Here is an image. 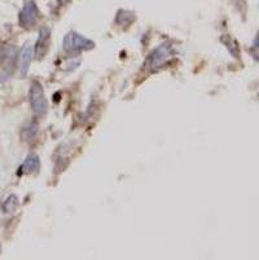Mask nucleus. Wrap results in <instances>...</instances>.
<instances>
[{
	"mask_svg": "<svg viewBox=\"0 0 259 260\" xmlns=\"http://www.w3.org/2000/svg\"><path fill=\"white\" fill-rule=\"evenodd\" d=\"M95 47V43L92 40L87 39V38L82 37L78 32L71 31L64 38V49L69 53H74V52L79 51H90Z\"/></svg>",
	"mask_w": 259,
	"mask_h": 260,
	"instance_id": "obj_2",
	"label": "nucleus"
},
{
	"mask_svg": "<svg viewBox=\"0 0 259 260\" xmlns=\"http://www.w3.org/2000/svg\"><path fill=\"white\" fill-rule=\"evenodd\" d=\"M14 56H16V51H14L13 47H7L6 49V65H4L3 70H2V74H3L4 79H7L9 74L12 72V61L14 60Z\"/></svg>",
	"mask_w": 259,
	"mask_h": 260,
	"instance_id": "obj_8",
	"label": "nucleus"
},
{
	"mask_svg": "<svg viewBox=\"0 0 259 260\" xmlns=\"http://www.w3.org/2000/svg\"><path fill=\"white\" fill-rule=\"evenodd\" d=\"M49 37H51V34H49L48 27H43V29L40 30L39 38H38L37 44H35V47H34L35 56H37L39 60L40 58L44 57V54H46L47 51H48Z\"/></svg>",
	"mask_w": 259,
	"mask_h": 260,
	"instance_id": "obj_6",
	"label": "nucleus"
},
{
	"mask_svg": "<svg viewBox=\"0 0 259 260\" xmlns=\"http://www.w3.org/2000/svg\"><path fill=\"white\" fill-rule=\"evenodd\" d=\"M174 54V49L171 47L170 43H163L161 44L158 48L154 49L148 57V63L152 69L160 68V66L165 65Z\"/></svg>",
	"mask_w": 259,
	"mask_h": 260,
	"instance_id": "obj_3",
	"label": "nucleus"
},
{
	"mask_svg": "<svg viewBox=\"0 0 259 260\" xmlns=\"http://www.w3.org/2000/svg\"><path fill=\"white\" fill-rule=\"evenodd\" d=\"M28 99H30V105H32L33 112L37 115L42 117L47 113L48 109V103H47L46 94H44V89L43 86L34 80L30 86V91H28Z\"/></svg>",
	"mask_w": 259,
	"mask_h": 260,
	"instance_id": "obj_1",
	"label": "nucleus"
},
{
	"mask_svg": "<svg viewBox=\"0 0 259 260\" xmlns=\"http://www.w3.org/2000/svg\"><path fill=\"white\" fill-rule=\"evenodd\" d=\"M39 167H40L39 157H38L37 154H32L26 158L25 163H23L22 167H21L20 170H22V172H25V174H32V172L39 171Z\"/></svg>",
	"mask_w": 259,
	"mask_h": 260,
	"instance_id": "obj_7",
	"label": "nucleus"
},
{
	"mask_svg": "<svg viewBox=\"0 0 259 260\" xmlns=\"http://www.w3.org/2000/svg\"><path fill=\"white\" fill-rule=\"evenodd\" d=\"M18 206V200L17 197L14 194L9 196L8 198H7L6 201H4L3 203V211L6 212V214H12V212L14 211V210L17 209Z\"/></svg>",
	"mask_w": 259,
	"mask_h": 260,
	"instance_id": "obj_9",
	"label": "nucleus"
},
{
	"mask_svg": "<svg viewBox=\"0 0 259 260\" xmlns=\"http://www.w3.org/2000/svg\"><path fill=\"white\" fill-rule=\"evenodd\" d=\"M38 17H39V11H38V7L34 0L26 2L20 13V25L25 29H28L37 23Z\"/></svg>",
	"mask_w": 259,
	"mask_h": 260,
	"instance_id": "obj_4",
	"label": "nucleus"
},
{
	"mask_svg": "<svg viewBox=\"0 0 259 260\" xmlns=\"http://www.w3.org/2000/svg\"><path fill=\"white\" fill-rule=\"evenodd\" d=\"M33 56H34V47L32 44H26L20 52L18 56V70H20L21 77H26L32 65Z\"/></svg>",
	"mask_w": 259,
	"mask_h": 260,
	"instance_id": "obj_5",
	"label": "nucleus"
}]
</instances>
